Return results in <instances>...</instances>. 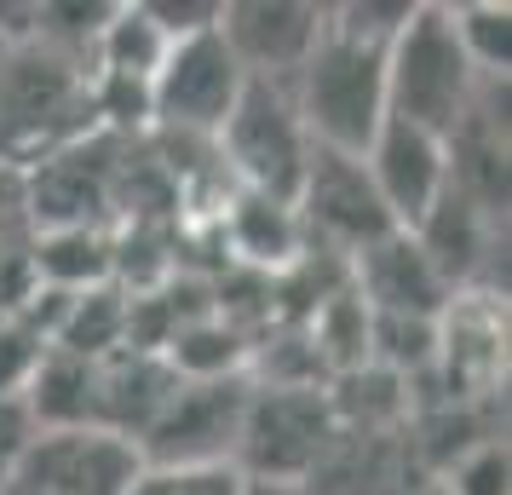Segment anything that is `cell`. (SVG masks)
Here are the masks:
<instances>
[{
	"label": "cell",
	"mask_w": 512,
	"mask_h": 495,
	"mask_svg": "<svg viewBox=\"0 0 512 495\" xmlns=\"http://www.w3.org/2000/svg\"><path fill=\"white\" fill-rule=\"evenodd\" d=\"M104 133L93 93V58L47 41L12 35L0 47V162L35 173L58 150Z\"/></svg>",
	"instance_id": "obj_1"
},
{
	"label": "cell",
	"mask_w": 512,
	"mask_h": 495,
	"mask_svg": "<svg viewBox=\"0 0 512 495\" xmlns=\"http://www.w3.org/2000/svg\"><path fill=\"white\" fill-rule=\"evenodd\" d=\"M288 93L305 121V139L340 156H363L386 121V47L328 18L323 41L288 81Z\"/></svg>",
	"instance_id": "obj_2"
},
{
	"label": "cell",
	"mask_w": 512,
	"mask_h": 495,
	"mask_svg": "<svg viewBox=\"0 0 512 495\" xmlns=\"http://www.w3.org/2000/svg\"><path fill=\"white\" fill-rule=\"evenodd\" d=\"M478 87H484V75L472 70L461 35H455V12L409 6L403 29L386 47V116L449 139L466 121Z\"/></svg>",
	"instance_id": "obj_3"
},
{
	"label": "cell",
	"mask_w": 512,
	"mask_h": 495,
	"mask_svg": "<svg viewBox=\"0 0 512 495\" xmlns=\"http://www.w3.org/2000/svg\"><path fill=\"white\" fill-rule=\"evenodd\" d=\"M334 438L323 386H254L242 403L231 467L242 484H305L323 444Z\"/></svg>",
	"instance_id": "obj_4"
},
{
	"label": "cell",
	"mask_w": 512,
	"mask_h": 495,
	"mask_svg": "<svg viewBox=\"0 0 512 495\" xmlns=\"http://www.w3.org/2000/svg\"><path fill=\"white\" fill-rule=\"evenodd\" d=\"M213 150L242 179V190L294 208V190H300L305 162H311V139H305L294 93L282 81H248L242 98H236L231 121L219 127Z\"/></svg>",
	"instance_id": "obj_5"
},
{
	"label": "cell",
	"mask_w": 512,
	"mask_h": 495,
	"mask_svg": "<svg viewBox=\"0 0 512 495\" xmlns=\"http://www.w3.org/2000/svg\"><path fill=\"white\" fill-rule=\"evenodd\" d=\"M242 87H248V75L219 41V29L167 41L162 64L150 75V121L173 139H219Z\"/></svg>",
	"instance_id": "obj_6"
},
{
	"label": "cell",
	"mask_w": 512,
	"mask_h": 495,
	"mask_svg": "<svg viewBox=\"0 0 512 495\" xmlns=\"http://www.w3.org/2000/svg\"><path fill=\"white\" fill-rule=\"evenodd\" d=\"M294 219L305 231V248L317 242L323 254H346V260H357L369 242L397 231L363 173V156H340L323 144H311L305 179L294 190Z\"/></svg>",
	"instance_id": "obj_7"
},
{
	"label": "cell",
	"mask_w": 512,
	"mask_h": 495,
	"mask_svg": "<svg viewBox=\"0 0 512 495\" xmlns=\"http://www.w3.org/2000/svg\"><path fill=\"white\" fill-rule=\"evenodd\" d=\"M242 403H248V375L179 380V392L133 449L144 467H231Z\"/></svg>",
	"instance_id": "obj_8"
},
{
	"label": "cell",
	"mask_w": 512,
	"mask_h": 495,
	"mask_svg": "<svg viewBox=\"0 0 512 495\" xmlns=\"http://www.w3.org/2000/svg\"><path fill=\"white\" fill-rule=\"evenodd\" d=\"M121 150H127L121 133H93V139L58 150L35 173H24L35 231H64V225H98V231H110V219H116Z\"/></svg>",
	"instance_id": "obj_9"
},
{
	"label": "cell",
	"mask_w": 512,
	"mask_h": 495,
	"mask_svg": "<svg viewBox=\"0 0 512 495\" xmlns=\"http://www.w3.org/2000/svg\"><path fill=\"white\" fill-rule=\"evenodd\" d=\"M139 472V449L116 432L75 426V432H35L0 495H121Z\"/></svg>",
	"instance_id": "obj_10"
},
{
	"label": "cell",
	"mask_w": 512,
	"mask_h": 495,
	"mask_svg": "<svg viewBox=\"0 0 512 495\" xmlns=\"http://www.w3.org/2000/svg\"><path fill=\"white\" fill-rule=\"evenodd\" d=\"M363 173H369L380 208L397 231H415L426 213L438 208V196L449 190V144L426 127L386 116L380 133L363 150Z\"/></svg>",
	"instance_id": "obj_11"
},
{
	"label": "cell",
	"mask_w": 512,
	"mask_h": 495,
	"mask_svg": "<svg viewBox=\"0 0 512 495\" xmlns=\"http://www.w3.org/2000/svg\"><path fill=\"white\" fill-rule=\"evenodd\" d=\"M328 12L300 0H236L219 12V41L231 47L248 81H294L311 47L323 41Z\"/></svg>",
	"instance_id": "obj_12"
},
{
	"label": "cell",
	"mask_w": 512,
	"mask_h": 495,
	"mask_svg": "<svg viewBox=\"0 0 512 495\" xmlns=\"http://www.w3.org/2000/svg\"><path fill=\"white\" fill-rule=\"evenodd\" d=\"M351 288L363 294V306L380 311V317H432L438 323L455 288L438 277V265L420 254V242L409 231H392L369 242L357 260H351Z\"/></svg>",
	"instance_id": "obj_13"
},
{
	"label": "cell",
	"mask_w": 512,
	"mask_h": 495,
	"mask_svg": "<svg viewBox=\"0 0 512 495\" xmlns=\"http://www.w3.org/2000/svg\"><path fill=\"white\" fill-rule=\"evenodd\" d=\"M426 484L403 432H340L323 444L317 467L305 472V495H409Z\"/></svg>",
	"instance_id": "obj_14"
},
{
	"label": "cell",
	"mask_w": 512,
	"mask_h": 495,
	"mask_svg": "<svg viewBox=\"0 0 512 495\" xmlns=\"http://www.w3.org/2000/svg\"><path fill=\"white\" fill-rule=\"evenodd\" d=\"M179 392V375L156 352H110L98 357V432H116L121 444H139L150 421Z\"/></svg>",
	"instance_id": "obj_15"
},
{
	"label": "cell",
	"mask_w": 512,
	"mask_h": 495,
	"mask_svg": "<svg viewBox=\"0 0 512 495\" xmlns=\"http://www.w3.org/2000/svg\"><path fill=\"white\" fill-rule=\"evenodd\" d=\"M24 409L35 432H75V426H98V363L52 346L41 357L35 380L24 386Z\"/></svg>",
	"instance_id": "obj_16"
},
{
	"label": "cell",
	"mask_w": 512,
	"mask_h": 495,
	"mask_svg": "<svg viewBox=\"0 0 512 495\" xmlns=\"http://www.w3.org/2000/svg\"><path fill=\"white\" fill-rule=\"evenodd\" d=\"M29 271L41 288L58 294H87V288L116 283V242L98 225H64V231H35Z\"/></svg>",
	"instance_id": "obj_17"
},
{
	"label": "cell",
	"mask_w": 512,
	"mask_h": 495,
	"mask_svg": "<svg viewBox=\"0 0 512 495\" xmlns=\"http://www.w3.org/2000/svg\"><path fill=\"white\" fill-rule=\"evenodd\" d=\"M328 415L340 432H403L415 421V403H409V380L386 375L374 363H357L346 375H328L323 386Z\"/></svg>",
	"instance_id": "obj_18"
},
{
	"label": "cell",
	"mask_w": 512,
	"mask_h": 495,
	"mask_svg": "<svg viewBox=\"0 0 512 495\" xmlns=\"http://www.w3.org/2000/svg\"><path fill=\"white\" fill-rule=\"evenodd\" d=\"M231 248L248 260V271L271 277V271H288V265L305 254V231L288 202H271V196H254V190H236L231 208Z\"/></svg>",
	"instance_id": "obj_19"
},
{
	"label": "cell",
	"mask_w": 512,
	"mask_h": 495,
	"mask_svg": "<svg viewBox=\"0 0 512 495\" xmlns=\"http://www.w3.org/2000/svg\"><path fill=\"white\" fill-rule=\"evenodd\" d=\"M248 357H254V340L242 329H231L225 317H196L162 346V363L179 380H231L248 375Z\"/></svg>",
	"instance_id": "obj_20"
},
{
	"label": "cell",
	"mask_w": 512,
	"mask_h": 495,
	"mask_svg": "<svg viewBox=\"0 0 512 495\" xmlns=\"http://www.w3.org/2000/svg\"><path fill=\"white\" fill-rule=\"evenodd\" d=\"M35 254V213H29V185L18 167L0 162V317L24 306V294L35 288L29 271Z\"/></svg>",
	"instance_id": "obj_21"
},
{
	"label": "cell",
	"mask_w": 512,
	"mask_h": 495,
	"mask_svg": "<svg viewBox=\"0 0 512 495\" xmlns=\"http://www.w3.org/2000/svg\"><path fill=\"white\" fill-rule=\"evenodd\" d=\"M127 288L104 283V288H87V294H70V311L52 334L58 352H75V357H110L127 346Z\"/></svg>",
	"instance_id": "obj_22"
},
{
	"label": "cell",
	"mask_w": 512,
	"mask_h": 495,
	"mask_svg": "<svg viewBox=\"0 0 512 495\" xmlns=\"http://www.w3.org/2000/svg\"><path fill=\"white\" fill-rule=\"evenodd\" d=\"M369 323H374V311L363 306V294L351 288V277H346V288H334L323 306L305 317V334H311V346H317L328 375H346L357 363H369Z\"/></svg>",
	"instance_id": "obj_23"
},
{
	"label": "cell",
	"mask_w": 512,
	"mask_h": 495,
	"mask_svg": "<svg viewBox=\"0 0 512 495\" xmlns=\"http://www.w3.org/2000/svg\"><path fill=\"white\" fill-rule=\"evenodd\" d=\"M369 363L397 380H420L432 363H443V329L432 317H380L369 323Z\"/></svg>",
	"instance_id": "obj_24"
},
{
	"label": "cell",
	"mask_w": 512,
	"mask_h": 495,
	"mask_svg": "<svg viewBox=\"0 0 512 495\" xmlns=\"http://www.w3.org/2000/svg\"><path fill=\"white\" fill-rule=\"evenodd\" d=\"M455 35H461L472 70L484 81H507V64H512V18L501 6H466L455 12Z\"/></svg>",
	"instance_id": "obj_25"
},
{
	"label": "cell",
	"mask_w": 512,
	"mask_h": 495,
	"mask_svg": "<svg viewBox=\"0 0 512 495\" xmlns=\"http://www.w3.org/2000/svg\"><path fill=\"white\" fill-rule=\"evenodd\" d=\"M121 495H242L236 467H144Z\"/></svg>",
	"instance_id": "obj_26"
},
{
	"label": "cell",
	"mask_w": 512,
	"mask_h": 495,
	"mask_svg": "<svg viewBox=\"0 0 512 495\" xmlns=\"http://www.w3.org/2000/svg\"><path fill=\"white\" fill-rule=\"evenodd\" d=\"M449 495H512V461H507V438L466 449L455 467L438 478Z\"/></svg>",
	"instance_id": "obj_27"
},
{
	"label": "cell",
	"mask_w": 512,
	"mask_h": 495,
	"mask_svg": "<svg viewBox=\"0 0 512 495\" xmlns=\"http://www.w3.org/2000/svg\"><path fill=\"white\" fill-rule=\"evenodd\" d=\"M52 346L41 340V334L29 329L24 317H0V398H24V386L35 380V369H41V357H47Z\"/></svg>",
	"instance_id": "obj_28"
},
{
	"label": "cell",
	"mask_w": 512,
	"mask_h": 495,
	"mask_svg": "<svg viewBox=\"0 0 512 495\" xmlns=\"http://www.w3.org/2000/svg\"><path fill=\"white\" fill-rule=\"evenodd\" d=\"M29 444H35V421H29L24 398H0V490L12 484V472L29 455Z\"/></svg>",
	"instance_id": "obj_29"
},
{
	"label": "cell",
	"mask_w": 512,
	"mask_h": 495,
	"mask_svg": "<svg viewBox=\"0 0 512 495\" xmlns=\"http://www.w3.org/2000/svg\"><path fill=\"white\" fill-rule=\"evenodd\" d=\"M242 495H305L300 484H242Z\"/></svg>",
	"instance_id": "obj_30"
},
{
	"label": "cell",
	"mask_w": 512,
	"mask_h": 495,
	"mask_svg": "<svg viewBox=\"0 0 512 495\" xmlns=\"http://www.w3.org/2000/svg\"><path fill=\"white\" fill-rule=\"evenodd\" d=\"M409 495H449V490H443L438 478H426V484H415V490H409Z\"/></svg>",
	"instance_id": "obj_31"
},
{
	"label": "cell",
	"mask_w": 512,
	"mask_h": 495,
	"mask_svg": "<svg viewBox=\"0 0 512 495\" xmlns=\"http://www.w3.org/2000/svg\"><path fill=\"white\" fill-rule=\"evenodd\" d=\"M0 47H6V35H0Z\"/></svg>",
	"instance_id": "obj_32"
}]
</instances>
